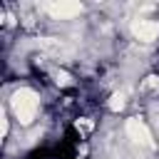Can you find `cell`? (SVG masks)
Here are the masks:
<instances>
[{
  "instance_id": "cell-1",
  "label": "cell",
  "mask_w": 159,
  "mask_h": 159,
  "mask_svg": "<svg viewBox=\"0 0 159 159\" xmlns=\"http://www.w3.org/2000/svg\"><path fill=\"white\" fill-rule=\"evenodd\" d=\"M10 104H12L15 117H17L22 124H30V122L35 119V114H37V94H35L32 89H27V87L17 89V92L10 97Z\"/></svg>"
},
{
  "instance_id": "cell-2",
  "label": "cell",
  "mask_w": 159,
  "mask_h": 159,
  "mask_svg": "<svg viewBox=\"0 0 159 159\" xmlns=\"http://www.w3.org/2000/svg\"><path fill=\"white\" fill-rule=\"evenodd\" d=\"M127 134H129V139H132V142H137V144L154 147V139H152V134H149L147 124H144V122H139V119H127Z\"/></svg>"
},
{
  "instance_id": "cell-3",
  "label": "cell",
  "mask_w": 159,
  "mask_h": 159,
  "mask_svg": "<svg viewBox=\"0 0 159 159\" xmlns=\"http://www.w3.org/2000/svg\"><path fill=\"white\" fill-rule=\"evenodd\" d=\"M45 10L55 17H75L82 12V5L75 2V0H60V2H47Z\"/></svg>"
},
{
  "instance_id": "cell-4",
  "label": "cell",
  "mask_w": 159,
  "mask_h": 159,
  "mask_svg": "<svg viewBox=\"0 0 159 159\" xmlns=\"http://www.w3.org/2000/svg\"><path fill=\"white\" fill-rule=\"evenodd\" d=\"M132 32H134L137 40L152 42V40L159 37V22H154V20H137V22H132Z\"/></svg>"
},
{
  "instance_id": "cell-5",
  "label": "cell",
  "mask_w": 159,
  "mask_h": 159,
  "mask_svg": "<svg viewBox=\"0 0 159 159\" xmlns=\"http://www.w3.org/2000/svg\"><path fill=\"white\" fill-rule=\"evenodd\" d=\"M40 47L47 50V52H55V55H60V52L67 50L65 42H60V40H55V37H42V40H40Z\"/></svg>"
},
{
  "instance_id": "cell-6",
  "label": "cell",
  "mask_w": 159,
  "mask_h": 159,
  "mask_svg": "<svg viewBox=\"0 0 159 159\" xmlns=\"http://www.w3.org/2000/svg\"><path fill=\"white\" fill-rule=\"evenodd\" d=\"M109 109H112V112L124 109V94H122V92H114V94H112V99H109Z\"/></svg>"
},
{
  "instance_id": "cell-7",
  "label": "cell",
  "mask_w": 159,
  "mask_h": 159,
  "mask_svg": "<svg viewBox=\"0 0 159 159\" xmlns=\"http://www.w3.org/2000/svg\"><path fill=\"white\" fill-rule=\"evenodd\" d=\"M55 80H57V84H70V75L67 72H57Z\"/></svg>"
},
{
  "instance_id": "cell-8",
  "label": "cell",
  "mask_w": 159,
  "mask_h": 159,
  "mask_svg": "<svg viewBox=\"0 0 159 159\" xmlns=\"http://www.w3.org/2000/svg\"><path fill=\"white\" fill-rule=\"evenodd\" d=\"M0 132H2V137L7 134V119H5V114L0 112Z\"/></svg>"
}]
</instances>
